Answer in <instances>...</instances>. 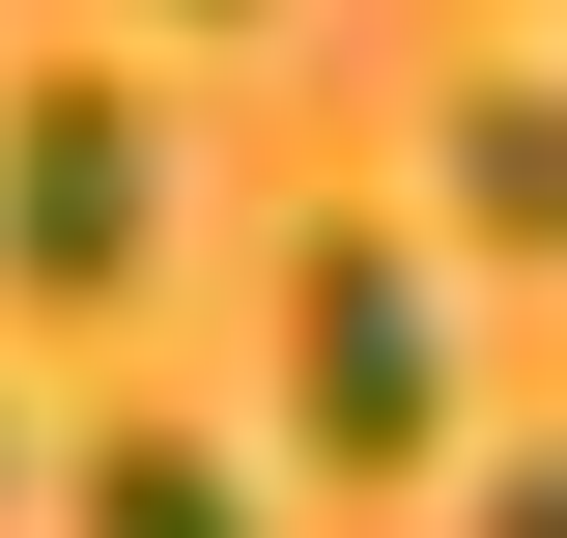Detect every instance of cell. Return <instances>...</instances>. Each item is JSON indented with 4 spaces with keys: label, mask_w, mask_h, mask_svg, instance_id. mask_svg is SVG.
I'll list each match as a JSON object with an SVG mask.
<instances>
[{
    "label": "cell",
    "mask_w": 567,
    "mask_h": 538,
    "mask_svg": "<svg viewBox=\"0 0 567 538\" xmlns=\"http://www.w3.org/2000/svg\"><path fill=\"white\" fill-rule=\"evenodd\" d=\"M142 227H171V114L114 58H29L0 85V312H114Z\"/></svg>",
    "instance_id": "1"
},
{
    "label": "cell",
    "mask_w": 567,
    "mask_h": 538,
    "mask_svg": "<svg viewBox=\"0 0 567 538\" xmlns=\"http://www.w3.org/2000/svg\"><path fill=\"white\" fill-rule=\"evenodd\" d=\"M284 425H312V482H425L454 454V312H425L398 227H312L284 256Z\"/></svg>",
    "instance_id": "2"
},
{
    "label": "cell",
    "mask_w": 567,
    "mask_h": 538,
    "mask_svg": "<svg viewBox=\"0 0 567 538\" xmlns=\"http://www.w3.org/2000/svg\"><path fill=\"white\" fill-rule=\"evenodd\" d=\"M454 256H567V85H454Z\"/></svg>",
    "instance_id": "3"
},
{
    "label": "cell",
    "mask_w": 567,
    "mask_h": 538,
    "mask_svg": "<svg viewBox=\"0 0 567 538\" xmlns=\"http://www.w3.org/2000/svg\"><path fill=\"white\" fill-rule=\"evenodd\" d=\"M85 538H256V482H227L199 425H114V454H85Z\"/></svg>",
    "instance_id": "4"
},
{
    "label": "cell",
    "mask_w": 567,
    "mask_h": 538,
    "mask_svg": "<svg viewBox=\"0 0 567 538\" xmlns=\"http://www.w3.org/2000/svg\"><path fill=\"white\" fill-rule=\"evenodd\" d=\"M483 538H567V454H511V482H483Z\"/></svg>",
    "instance_id": "5"
},
{
    "label": "cell",
    "mask_w": 567,
    "mask_h": 538,
    "mask_svg": "<svg viewBox=\"0 0 567 538\" xmlns=\"http://www.w3.org/2000/svg\"><path fill=\"white\" fill-rule=\"evenodd\" d=\"M142 29H256V0H142Z\"/></svg>",
    "instance_id": "6"
},
{
    "label": "cell",
    "mask_w": 567,
    "mask_h": 538,
    "mask_svg": "<svg viewBox=\"0 0 567 538\" xmlns=\"http://www.w3.org/2000/svg\"><path fill=\"white\" fill-rule=\"evenodd\" d=\"M0 510H29V425H0Z\"/></svg>",
    "instance_id": "7"
}]
</instances>
